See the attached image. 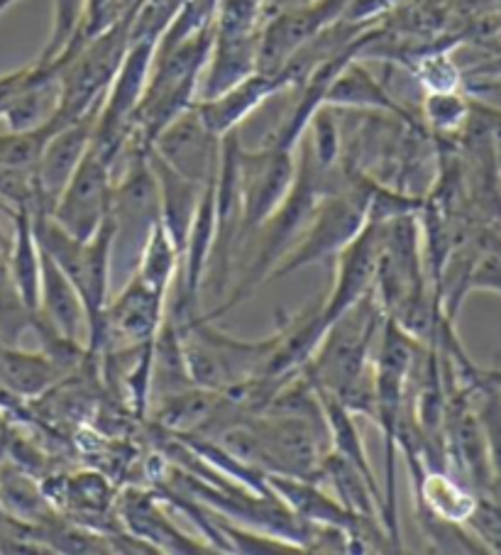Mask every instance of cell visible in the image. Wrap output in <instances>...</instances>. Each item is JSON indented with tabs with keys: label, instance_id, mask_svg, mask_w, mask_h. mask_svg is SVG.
<instances>
[{
	"label": "cell",
	"instance_id": "19",
	"mask_svg": "<svg viewBox=\"0 0 501 555\" xmlns=\"http://www.w3.org/2000/svg\"><path fill=\"white\" fill-rule=\"evenodd\" d=\"M64 379L62 370L44 352H25L0 340V389L15 397L40 399Z\"/></svg>",
	"mask_w": 501,
	"mask_h": 555
},
{
	"label": "cell",
	"instance_id": "28",
	"mask_svg": "<svg viewBox=\"0 0 501 555\" xmlns=\"http://www.w3.org/2000/svg\"><path fill=\"white\" fill-rule=\"evenodd\" d=\"M13 3H15V0H0V13H3L5 8H8V5H13Z\"/></svg>",
	"mask_w": 501,
	"mask_h": 555
},
{
	"label": "cell",
	"instance_id": "23",
	"mask_svg": "<svg viewBox=\"0 0 501 555\" xmlns=\"http://www.w3.org/2000/svg\"><path fill=\"white\" fill-rule=\"evenodd\" d=\"M470 105L455 91H442V93H428L423 101V116L433 128L440 132L458 130L462 122L467 120Z\"/></svg>",
	"mask_w": 501,
	"mask_h": 555
},
{
	"label": "cell",
	"instance_id": "10",
	"mask_svg": "<svg viewBox=\"0 0 501 555\" xmlns=\"http://www.w3.org/2000/svg\"><path fill=\"white\" fill-rule=\"evenodd\" d=\"M115 514L123 529L147 545L152 553H218L208 541L194 539L171 521L167 502L154 487L152 490H144L140 485L123 487L115 496Z\"/></svg>",
	"mask_w": 501,
	"mask_h": 555
},
{
	"label": "cell",
	"instance_id": "7",
	"mask_svg": "<svg viewBox=\"0 0 501 555\" xmlns=\"http://www.w3.org/2000/svg\"><path fill=\"white\" fill-rule=\"evenodd\" d=\"M113 181V162L91 145L60 198L54 201L50 218L69 235L89 241L108 220Z\"/></svg>",
	"mask_w": 501,
	"mask_h": 555
},
{
	"label": "cell",
	"instance_id": "24",
	"mask_svg": "<svg viewBox=\"0 0 501 555\" xmlns=\"http://www.w3.org/2000/svg\"><path fill=\"white\" fill-rule=\"evenodd\" d=\"M465 526H470V531L477 535L481 545L501 553V502L497 496H481V500H477L475 512L470 514Z\"/></svg>",
	"mask_w": 501,
	"mask_h": 555
},
{
	"label": "cell",
	"instance_id": "1",
	"mask_svg": "<svg viewBox=\"0 0 501 555\" xmlns=\"http://www.w3.org/2000/svg\"><path fill=\"white\" fill-rule=\"evenodd\" d=\"M387 313L374 289L327 323L321 343L301 367L316 389L325 391L355 416L374 414V346Z\"/></svg>",
	"mask_w": 501,
	"mask_h": 555
},
{
	"label": "cell",
	"instance_id": "8",
	"mask_svg": "<svg viewBox=\"0 0 501 555\" xmlns=\"http://www.w3.org/2000/svg\"><path fill=\"white\" fill-rule=\"evenodd\" d=\"M169 294L144 282L140 274H132L120 289L111 294L105 306L99 340H95L91 356L111 348H140L150 346L162 328L164 313H167Z\"/></svg>",
	"mask_w": 501,
	"mask_h": 555
},
{
	"label": "cell",
	"instance_id": "6",
	"mask_svg": "<svg viewBox=\"0 0 501 555\" xmlns=\"http://www.w3.org/2000/svg\"><path fill=\"white\" fill-rule=\"evenodd\" d=\"M368 181L370 177L345 169V186L318 201L304 231L298 233L294 245L277 262L274 270L269 272L267 284L286 280L288 274H296L308 264L335 257L362 231V225L368 223V206H364Z\"/></svg>",
	"mask_w": 501,
	"mask_h": 555
},
{
	"label": "cell",
	"instance_id": "9",
	"mask_svg": "<svg viewBox=\"0 0 501 555\" xmlns=\"http://www.w3.org/2000/svg\"><path fill=\"white\" fill-rule=\"evenodd\" d=\"M237 175L240 196H243V228L247 241V235L257 233V228L282 206L288 189H292L296 179L294 152L284 147L245 150L240 145Z\"/></svg>",
	"mask_w": 501,
	"mask_h": 555
},
{
	"label": "cell",
	"instance_id": "4",
	"mask_svg": "<svg viewBox=\"0 0 501 555\" xmlns=\"http://www.w3.org/2000/svg\"><path fill=\"white\" fill-rule=\"evenodd\" d=\"M169 315L177 321L181 350H184L189 375L196 387L230 391L262 377L277 336L262 340H240L220 333L214 325L216 321L196 311Z\"/></svg>",
	"mask_w": 501,
	"mask_h": 555
},
{
	"label": "cell",
	"instance_id": "17",
	"mask_svg": "<svg viewBox=\"0 0 501 555\" xmlns=\"http://www.w3.org/2000/svg\"><path fill=\"white\" fill-rule=\"evenodd\" d=\"M323 105L352 111H384L389 116L413 122L411 113L394 101L387 86H382L360 62H355V56L333 76V81L325 91Z\"/></svg>",
	"mask_w": 501,
	"mask_h": 555
},
{
	"label": "cell",
	"instance_id": "11",
	"mask_svg": "<svg viewBox=\"0 0 501 555\" xmlns=\"http://www.w3.org/2000/svg\"><path fill=\"white\" fill-rule=\"evenodd\" d=\"M150 147L181 177L206 186L208 181L218 177L223 138L210 132L206 122L201 120L196 105H191L152 140Z\"/></svg>",
	"mask_w": 501,
	"mask_h": 555
},
{
	"label": "cell",
	"instance_id": "15",
	"mask_svg": "<svg viewBox=\"0 0 501 555\" xmlns=\"http://www.w3.org/2000/svg\"><path fill=\"white\" fill-rule=\"evenodd\" d=\"M42 250V247H40ZM35 321L50 325L62 338L86 348L89 340V319L76 286L69 282L60 264L42 253V280H40V309Z\"/></svg>",
	"mask_w": 501,
	"mask_h": 555
},
{
	"label": "cell",
	"instance_id": "27",
	"mask_svg": "<svg viewBox=\"0 0 501 555\" xmlns=\"http://www.w3.org/2000/svg\"><path fill=\"white\" fill-rule=\"evenodd\" d=\"M3 208H5V204L0 201V210ZM11 247H13V231L8 233L3 223H0V260H8V257H11Z\"/></svg>",
	"mask_w": 501,
	"mask_h": 555
},
{
	"label": "cell",
	"instance_id": "25",
	"mask_svg": "<svg viewBox=\"0 0 501 555\" xmlns=\"http://www.w3.org/2000/svg\"><path fill=\"white\" fill-rule=\"evenodd\" d=\"M419 81L428 93L455 91L460 83V72L458 66L450 62V56L433 54L419 64Z\"/></svg>",
	"mask_w": 501,
	"mask_h": 555
},
{
	"label": "cell",
	"instance_id": "18",
	"mask_svg": "<svg viewBox=\"0 0 501 555\" xmlns=\"http://www.w3.org/2000/svg\"><path fill=\"white\" fill-rule=\"evenodd\" d=\"M150 167L159 184L162 225L167 228L171 241L177 243L181 255H184L187 237L191 231V223H194L204 186L194 184V181H189L187 177H181L177 169H171L167 162L154 155L152 147H150Z\"/></svg>",
	"mask_w": 501,
	"mask_h": 555
},
{
	"label": "cell",
	"instance_id": "14",
	"mask_svg": "<svg viewBox=\"0 0 501 555\" xmlns=\"http://www.w3.org/2000/svg\"><path fill=\"white\" fill-rule=\"evenodd\" d=\"M345 5H348V0H321L311 8H298V11L284 13L274 17L272 23H267L265 30L259 33L257 72L277 74L288 56L301 50L325 27H331Z\"/></svg>",
	"mask_w": 501,
	"mask_h": 555
},
{
	"label": "cell",
	"instance_id": "16",
	"mask_svg": "<svg viewBox=\"0 0 501 555\" xmlns=\"http://www.w3.org/2000/svg\"><path fill=\"white\" fill-rule=\"evenodd\" d=\"M284 81L277 74H262L255 72L247 79L230 86L223 93L214 95V99L196 101V111L201 120L206 122L210 132L218 138H226L228 132L237 130L243 122L253 116V113L262 105L269 95L284 89Z\"/></svg>",
	"mask_w": 501,
	"mask_h": 555
},
{
	"label": "cell",
	"instance_id": "5",
	"mask_svg": "<svg viewBox=\"0 0 501 555\" xmlns=\"http://www.w3.org/2000/svg\"><path fill=\"white\" fill-rule=\"evenodd\" d=\"M33 225L37 243L42 253L50 255L60 264V270L69 276V282L79 292L86 319H89V340L86 350H93L99 340L105 306L113 294L111 286V223L89 241H79L54 223L50 214H33Z\"/></svg>",
	"mask_w": 501,
	"mask_h": 555
},
{
	"label": "cell",
	"instance_id": "3",
	"mask_svg": "<svg viewBox=\"0 0 501 555\" xmlns=\"http://www.w3.org/2000/svg\"><path fill=\"white\" fill-rule=\"evenodd\" d=\"M421 346L401 325L391 319L384 321L377 346H374V414L384 430L387 448V494H384V531L394 545H399V516H397V448L399 428L409 409L411 375L421 356Z\"/></svg>",
	"mask_w": 501,
	"mask_h": 555
},
{
	"label": "cell",
	"instance_id": "2",
	"mask_svg": "<svg viewBox=\"0 0 501 555\" xmlns=\"http://www.w3.org/2000/svg\"><path fill=\"white\" fill-rule=\"evenodd\" d=\"M123 171L113 181L111 196V286L130 280L144 245L162 223L159 184L150 167V145L128 138L120 152ZM118 157V159H120Z\"/></svg>",
	"mask_w": 501,
	"mask_h": 555
},
{
	"label": "cell",
	"instance_id": "22",
	"mask_svg": "<svg viewBox=\"0 0 501 555\" xmlns=\"http://www.w3.org/2000/svg\"><path fill=\"white\" fill-rule=\"evenodd\" d=\"M62 126V120L52 122V126L37 128V130H8L5 135H0V165L11 169H27L35 171L37 162H40L47 140L52 138V132Z\"/></svg>",
	"mask_w": 501,
	"mask_h": 555
},
{
	"label": "cell",
	"instance_id": "26",
	"mask_svg": "<svg viewBox=\"0 0 501 555\" xmlns=\"http://www.w3.org/2000/svg\"><path fill=\"white\" fill-rule=\"evenodd\" d=\"M25 76H27V69H21V72L8 74V76H0V118H3L5 108L15 99V93L21 91Z\"/></svg>",
	"mask_w": 501,
	"mask_h": 555
},
{
	"label": "cell",
	"instance_id": "20",
	"mask_svg": "<svg viewBox=\"0 0 501 555\" xmlns=\"http://www.w3.org/2000/svg\"><path fill=\"white\" fill-rule=\"evenodd\" d=\"M11 272L21 292L23 301L37 315L40 309V280H42V250L37 243L33 210L13 208V247H11Z\"/></svg>",
	"mask_w": 501,
	"mask_h": 555
},
{
	"label": "cell",
	"instance_id": "21",
	"mask_svg": "<svg viewBox=\"0 0 501 555\" xmlns=\"http://www.w3.org/2000/svg\"><path fill=\"white\" fill-rule=\"evenodd\" d=\"M86 23V0H54V27L44 52L37 64L52 66L69 54L76 44H81Z\"/></svg>",
	"mask_w": 501,
	"mask_h": 555
},
{
	"label": "cell",
	"instance_id": "12",
	"mask_svg": "<svg viewBox=\"0 0 501 555\" xmlns=\"http://www.w3.org/2000/svg\"><path fill=\"white\" fill-rule=\"evenodd\" d=\"M99 111L86 113V116L62 122L47 140L40 162H37L35 179H37V210L33 214H50L54 201L72 179L76 167L81 165L86 152L93 145V130L99 120Z\"/></svg>",
	"mask_w": 501,
	"mask_h": 555
},
{
	"label": "cell",
	"instance_id": "13",
	"mask_svg": "<svg viewBox=\"0 0 501 555\" xmlns=\"http://www.w3.org/2000/svg\"><path fill=\"white\" fill-rule=\"evenodd\" d=\"M382 253V223H368L352 241L335 255V282L331 294L323 299V321L327 323L358 304L374 289Z\"/></svg>",
	"mask_w": 501,
	"mask_h": 555
}]
</instances>
